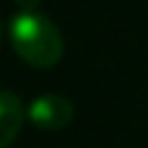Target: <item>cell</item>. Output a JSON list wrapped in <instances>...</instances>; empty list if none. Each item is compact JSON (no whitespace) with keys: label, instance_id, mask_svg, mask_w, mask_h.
Masks as SVG:
<instances>
[{"label":"cell","instance_id":"obj_1","mask_svg":"<svg viewBox=\"0 0 148 148\" xmlns=\"http://www.w3.org/2000/svg\"><path fill=\"white\" fill-rule=\"evenodd\" d=\"M8 39L16 55L31 68H52L62 57V34L42 10H18L10 18Z\"/></svg>","mask_w":148,"mask_h":148},{"label":"cell","instance_id":"obj_2","mask_svg":"<svg viewBox=\"0 0 148 148\" xmlns=\"http://www.w3.org/2000/svg\"><path fill=\"white\" fill-rule=\"evenodd\" d=\"M29 122L39 130H65L73 122V101L62 94H44L26 107Z\"/></svg>","mask_w":148,"mask_h":148},{"label":"cell","instance_id":"obj_3","mask_svg":"<svg viewBox=\"0 0 148 148\" xmlns=\"http://www.w3.org/2000/svg\"><path fill=\"white\" fill-rule=\"evenodd\" d=\"M26 120L29 114L21 96L8 88H0V148H10Z\"/></svg>","mask_w":148,"mask_h":148},{"label":"cell","instance_id":"obj_4","mask_svg":"<svg viewBox=\"0 0 148 148\" xmlns=\"http://www.w3.org/2000/svg\"><path fill=\"white\" fill-rule=\"evenodd\" d=\"M21 10H39V3L42 0H13Z\"/></svg>","mask_w":148,"mask_h":148},{"label":"cell","instance_id":"obj_5","mask_svg":"<svg viewBox=\"0 0 148 148\" xmlns=\"http://www.w3.org/2000/svg\"><path fill=\"white\" fill-rule=\"evenodd\" d=\"M0 36H3V29H0Z\"/></svg>","mask_w":148,"mask_h":148}]
</instances>
